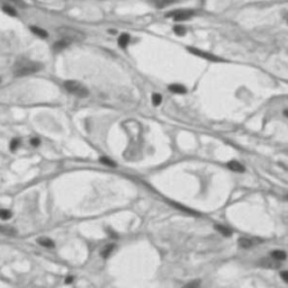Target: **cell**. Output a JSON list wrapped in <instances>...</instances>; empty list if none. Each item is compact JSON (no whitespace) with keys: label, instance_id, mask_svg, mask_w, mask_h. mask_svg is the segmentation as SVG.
<instances>
[{"label":"cell","instance_id":"obj_1","mask_svg":"<svg viewBox=\"0 0 288 288\" xmlns=\"http://www.w3.org/2000/svg\"><path fill=\"white\" fill-rule=\"evenodd\" d=\"M41 69H42V65L39 63L31 61V60L21 59L17 61V63L15 64L14 74L16 77L29 76V74L38 72Z\"/></svg>","mask_w":288,"mask_h":288},{"label":"cell","instance_id":"obj_2","mask_svg":"<svg viewBox=\"0 0 288 288\" xmlns=\"http://www.w3.org/2000/svg\"><path fill=\"white\" fill-rule=\"evenodd\" d=\"M58 33L60 36H62V38L71 42H81L84 39V34L82 32L78 31L73 27H68V26H62L58 29Z\"/></svg>","mask_w":288,"mask_h":288},{"label":"cell","instance_id":"obj_3","mask_svg":"<svg viewBox=\"0 0 288 288\" xmlns=\"http://www.w3.org/2000/svg\"><path fill=\"white\" fill-rule=\"evenodd\" d=\"M64 88L69 91L70 94L74 95L77 97L84 98L89 95V91H88L87 88L84 87V84H81L80 82L76 81V80H68V81H65L64 82Z\"/></svg>","mask_w":288,"mask_h":288},{"label":"cell","instance_id":"obj_4","mask_svg":"<svg viewBox=\"0 0 288 288\" xmlns=\"http://www.w3.org/2000/svg\"><path fill=\"white\" fill-rule=\"evenodd\" d=\"M187 50L191 53V54H194V55H196V56H199V58H201V59L207 60V61H212V62H221V61H223L221 58L216 56L215 54L205 52V51H201V50L196 49V47H187Z\"/></svg>","mask_w":288,"mask_h":288},{"label":"cell","instance_id":"obj_5","mask_svg":"<svg viewBox=\"0 0 288 288\" xmlns=\"http://www.w3.org/2000/svg\"><path fill=\"white\" fill-rule=\"evenodd\" d=\"M194 15H195V11L190 10V9H185V10L171 11L167 16L168 17H172L174 21H188V19H190Z\"/></svg>","mask_w":288,"mask_h":288},{"label":"cell","instance_id":"obj_6","mask_svg":"<svg viewBox=\"0 0 288 288\" xmlns=\"http://www.w3.org/2000/svg\"><path fill=\"white\" fill-rule=\"evenodd\" d=\"M257 243V241L253 239H249V238H241V239L238 241V244H239L241 248L243 249H250Z\"/></svg>","mask_w":288,"mask_h":288},{"label":"cell","instance_id":"obj_7","mask_svg":"<svg viewBox=\"0 0 288 288\" xmlns=\"http://www.w3.org/2000/svg\"><path fill=\"white\" fill-rule=\"evenodd\" d=\"M227 168H229L230 170L235 171V172H243V171L245 170L244 166L241 164L240 162H238V161H230L227 163Z\"/></svg>","mask_w":288,"mask_h":288},{"label":"cell","instance_id":"obj_8","mask_svg":"<svg viewBox=\"0 0 288 288\" xmlns=\"http://www.w3.org/2000/svg\"><path fill=\"white\" fill-rule=\"evenodd\" d=\"M69 45H70L69 41H66V39L62 38V39H60V41H58V42H55L54 44H53V50H54L55 52H60V51L66 49Z\"/></svg>","mask_w":288,"mask_h":288},{"label":"cell","instance_id":"obj_9","mask_svg":"<svg viewBox=\"0 0 288 288\" xmlns=\"http://www.w3.org/2000/svg\"><path fill=\"white\" fill-rule=\"evenodd\" d=\"M169 90L171 91V92H174V94H179V95H182V94H186V91H187V89H186V87H184L182 84H170L169 86Z\"/></svg>","mask_w":288,"mask_h":288},{"label":"cell","instance_id":"obj_10","mask_svg":"<svg viewBox=\"0 0 288 288\" xmlns=\"http://www.w3.org/2000/svg\"><path fill=\"white\" fill-rule=\"evenodd\" d=\"M38 244H41L44 248H47V249H53L55 246V243L53 242L51 239H47V238H39L37 240Z\"/></svg>","mask_w":288,"mask_h":288},{"label":"cell","instance_id":"obj_11","mask_svg":"<svg viewBox=\"0 0 288 288\" xmlns=\"http://www.w3.org/2000/svg\"><path fill=\"white\" fill-rule=\"evenodd\" d=\"M271 258H272L274 260L281 261V260H285V259L287 258V253L281 250H275L271 252Z\"/></svg>","mask_w":288,"mask_h":288},{"label":"cell","instance_id":"obj_12","mask_svg":"<svg viewBox=\"0 0 288 288\" xmlns=\"http://www.w3.org/2000/svg\"><path fill=\"white\" fill-rule=\"evenodd\" d=\"M31 31L33 32L36 36H38V37H41V38L47 37V32L42 29V28L37 27V26H31Z\"/></svg>","mask_w":288,"mask_h":288},{"label":"cell","instance_id":"obj_13","mask_svg":"<svg viewBox=\"0 0 288 288\" xmlns=\"http://www.w3.org/2000/svg\"><path fill=\"white\" fill-rule=\"evenodd\" d=\"M129 34H122L119 37H118V45L121 46V47H123V49H125L126 46L129 45Z\"/></svg>","mask_w":288,"mask_h":288},{"label":"cell","instance_id":"obj_14","mask_svg":"<svg viewBox=\"0 0 288 288\" xmlns=\"http://www.w3.org/2000/svg\"><path fill=\"white\" fill-rule=\"evenodd\" d=\"M260 264L262 267H267V268H278L280 266L279 262H277V260L271 261V260H269V259H262V260L260 261Z\"/></svg>","mask_w":288,"mask_h":288},{"label":"cell","instance_id":"obj_15","mask_svg":"<svg viewBox=\"0 0 288 288\" xmlns=\"http://www.w3.org/2000/svg\"><path fill=\"white\" fill-rule=\"evenodd\" d=\"M115 245L114 244H107V245H105L104 248H103V250H101L100 254L103 258H107L110 256V253L113 252V250H114Z\"/></svg>","mask_w":288,"mask_h":288},{"label":"cell","instance_id":"obj_16","mask_svg":"<svg viewBox=\"0 0 288 288\" xmlns=\"http://www.w3.org/2000/svg\"><path fill=\"white\" fill-rule=\"evenodd\" d=\"M215 229L217 230V232H219L222 235L224 236H231L232 235V231L230 229H227V227H225V226L223 225H215Z\"/></svg>","mask_w":288,"mask_h":288},{"label":"cell","instance_id":"obj_17","mask_svg":"<svg viewBox=\"0 0 288 288\" xmlns=\"http://www.w3.org/2000/svg\"><path fill=\"white\" fill-rule=\"evenodd\" d=\"M0 233H4V234L9 235V236L16 235V231H15L14 229L7 227V226H2V225H0Z\"/></svg>","mask_w":288,"mask_h":288},{"label":"cell","instance_id":"obj_18","mask_svg":"<svg viewBox=\"0 0 288 288\" xmlns=\"http://www.w3.org/2000/svg\"><path fill=\"white\" fill-rule=\"evenodd\" d=\"M11 212L8 209H0V219H9L11 217Z\"/></svg>","mask_w":288,"mask_h":288},{"label":"cell","instance_id":"obj_19","mask_svg":"<svg viewBox=\"0 0 288 288\" xmlns=\"http://www.w3.org/2000/svg\"><path fill=\"white\" fill-rule=\"evenodd\" d=\"M162 101V96L160 94H153L152 95V104L154 106H159Z\"/></svg>","mask_w":288,"mask_h":288},{"label":"cell","instance_id":"obj_20","mask_svg":"<svg viewBox=\"0 0 288 288\" xmlns=\"http://www.w3.org/2000/svg\"><path fill=\"white\" fill-rule=\"evenodd\" d=\"M174 32L178 35V36H184V35L186 34V28H185L184 26L178 25V26H174Z\"/></svg>","mask_w":288,"mask_h":288},{"label":"cell","instance_id":"obj_21","mask_svg":"<svg viewBox=\"0 0 288 288\" xmlns=\"http://www.w3.org/2000/svg\"><path fill=\"white\" fill-rule=\"evenodd\" d=\"M100 162L104 163L105 166H108V167H111V168H115L116 167V163L114 162V161H111L110 159H108V158H106V156H103L100 159Z\"/></svg>","mask_w":288,"mask_h":288},{"label":"cell","instance_id":"obj_22","mask_svg":"<svg viewBox=\"0 0 288 288\" xmlns=\"http://www.w3.org/2000/svg\"><path fill=\"white\" fill-rule=\"evenodd\" d=\"M200 286V281L199 280H193L190 282L186 284L182 288H199Z\"/></svg>","mask_w":288,"mask_h":288},{"label":"cell","instance_id":"obj_23","mask_svg":"<svg viewBox=\"0 0 288 288\" xmlns=\"http://www.w3.org/2000/svg\"><path fill=\"white\" fill-rule=\"evenodd\" d=\"M4 11L6 13V14H8L9 16H17V13H16V10H15L13 7H9V6H4Z\"/></svg>","mask_w":288,"mask_h":288},{"label":"cell","instance_id":"obj_24","mask_svg":"<svg viewBox=\"0 0 288 288\" xmlns=\"http://www.w3.org/2000/svg\"><path fill=\"white\" fill-rule=\"evenodd\" d=\"M19 144H21V141L18 139H14L13 141L10 142V149L13 150V151H15V150L18 149V146H19Z\"/></svg>","mask_w":288,"mask_h":288},{"label":"cell","instance_id":"obj_25","mask_svg":"<svg viewBox=\"0 0 288 288\" xmlns=\"http://www.w3.org/2000/svg\"><path fill=\"white\" fill-rule=\"evenodd\" d=\"M176 1H179V0H158L159 6H166V5H170V4H172V2H176Z\"/></svg>","mask_w":288,"mask_h":288},{"label":"cell","instance_id":"obj_26","mask_svg":"<svg viewBox=\"0 0 288 288\" xmlns=\"http://www.w3.org/2000/svg\"><path fill=\"white\" fill-rule=\"evenodd\" d=\"M280 277L285 282H287L288 284V271H282V272L280 274Z\"/></svg>","mask_w":288,"mask_h":288},{"label":"cell","instance_id":"obj_27","mask_svg":"<svg viewBox=\"0 0 288 288\" xmlns=\"http://www.w3.org/2000/svg\"><path fill=\"white\" fill-rule=\"evenodd\" d=\"M31 143H32V145H34V146H37L38 144H39V140L38 139H32L31 140Z\"/></svg>","mask_w":288,"mask_h":288},{"label":"cell","instance_id":"obj_28","mask_svg":"<svg viewBox=\"0 0 288 288\" xmlns=\"http://www.w3.org/2000/svg\"><path fill=\"white\" fill-rule=\"evenodd\" d=\"M72 281H73V277H72V276H68V277H66L65 284H71Z\"/></svg>","mask_w":288,"mask_h":288},{"label":"cell","instance_id":"obj_29","mask_svg":"<svg viewBox=\"0 0 288 288\" xmlns=\"http://www.w3.org/2000/svg\"><path fill=\"white\" fill-rule=\"evenodd\" d=\"M11 1H14V2H16V4H19V5H24L21 0H11Z\"/></svg>","mask_w":288,"mask_h":288},{"label":"cell","instance_id":"obj_30","mask_svg":"<svg viewBox=\"0 0 288 288\" xmlns=\"http://www.w3.org/2000/svg\"><path fill=\"white\" fill-rule=\"evenodd\" d=\"M284 115L288 117V109H285V110H284Z\"/></svg>","mask_w":288,"mask_h":288},{"label":"cell","instance_id":"obj_31","mask_svg":"<svg viewBox=\"0 0 288 288\" xmlns=\"http://www.w3.org/2000/svg\"><path fill=\"white\" fill-rule=\"evenodd\" d=\"M0 82H1V79H0Z\"/></svg>","mask_w":288,"mask_h":288},{"label":"cell","instance_id":"obj_32","mask_svg":"<svg viewBox=\"0 0 288 288\" xmlns=\"http://www.w3.org/2000/svg\"><path fill=\"white\" fill-rule=\"evenodd\" d=\"M287 199H288V196H287Z\"/></svg>","mask_w":288,"mask_h":288}]
</instances>
